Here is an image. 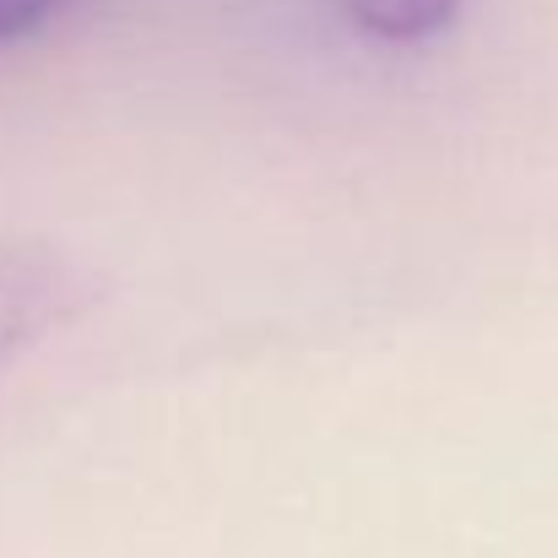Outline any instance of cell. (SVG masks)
Returning <instances> with one entry per match:
<instances>
[{"mask_svg":"<svg viewBox=\"0 0 558 558\" xmlns=\"http://www.w3.org/2000/svg\"><path fill=\"white\" fill-rule=\"evenodd\" d=\"M93 299V277L49 244H0V364L60 331Z\"/></svg>","mask_w":558,"mask_h":558,"instance_id":"cell-1","label":"cell"},{"mask_svg":"<svg viewBox=\"0 0 558 558\" xmlns=\"http://www.w3.org/2000/svg\"><path fill=\"white\" fill-rule=\"evenodd\" d=\"M348 22L385 44H417L456 22L461 0H342Z\"/></svg>","mask_w":558,"mask_h":558,"instance_id":"cell-2","label":"cell"},{"mask_svg":"<svg viewBox=\"0 0 558 558\" xmlns=\"http://www.w3.org/2000/svg\"><path fill=\"white\" fill-rule=\"evenodd\" d=\"M60 5H71V0H0V49L38 33L49 16H60Z\"/></svg>","mask_w":558,"mask_h":558,"instance_id":"cell-3","label":"cell"}]
</instances>
